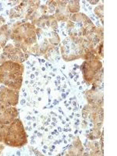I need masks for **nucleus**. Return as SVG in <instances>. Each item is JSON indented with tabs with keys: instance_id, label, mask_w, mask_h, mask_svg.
Returning <instances> with one entry per match:
<instances>
[{
	"instance_id": "1",
	"label": "nucleus",
	"mask_w": 117,
	"mask_h": 156,
	"mask_svg": "<svg viewBox=\"0 0 117 156\" xmlns=\"http://www.w3.org/2000/svg\"><path fill=\"white\" fill-rule=\"evenodd\" d=\"M23 67L19 63L6 62L0 66V83L14 89L21 86Z\"/></svg>"
},
{
	"instance_id": "2",
	"label": "nucleus",
	"mask_w": 117,
	"mask_h": 156,
	"mask_svg": "<svg viewBox=\"0 0 117 156\" xmlns=\"http://www.w3.org/2000/svg\"><path fill=\"white\" fill-rule=\"evenodd\" d=\"M16 93V91H12V90H8V89H5L4 88L3 90H2V91L1 93H0V99H2V98H6L5 97V94H7L8 95H9V94H12L13 95V94H15ZM16 103H17V101H15V100L12 99V98H10L9 97L7 98V99L5 100V102L3 103V104H5V105H16Z\"/></svg>"
},
{
	"instance_id": "3",
	"label": "nucleus",
	"mask_w": 117,
	"mask_h": 156,
	"mask_svg": "<svg viewBox=\"0 0 117 156\" xmlns=\"http://www.w3.org/2000/svg\"><path fill=\"white\" fill-rule=\"evenodd\" d=\"M7 126H0V141H2V137L5 134H6L7 133Z\"/></svg>"
}]
</instances>
